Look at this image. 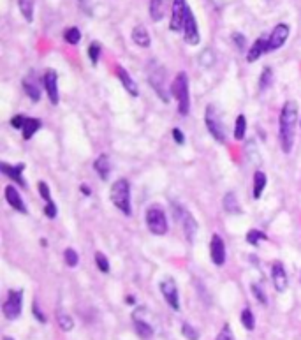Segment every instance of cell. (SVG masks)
Returning <instances> with one entry per match:
<instances>
[{"mask_svg":"<svg viewBox=\"0 0 301 340\" xmlns=\"http://www.w3.org/2000/svg\"><path fill=\"white\" fill-rule=\"evenodd\" d=\"M289 32L291 28L287 23H279V25L272 30L270 37H268V48H270V51H275V49L282 48L287 42V39H289Z\"/></svg>","mask_w":301,"mask_h":340,"instance_id":"obj_11","label":"cell"},{"mask_svg":"<svg viewBox=\"0 0 301 340\" xmlns=\"http://www.w3.org/2000/svg\"><path fill=\"white\" fill-rule=\"evenodd\" d=\"M245 134H247V118L245 115H238L236 116V122H234V139L242 141V139H245Z\"/></svg>","mask_w":301,"mask_h":340,"instance_id":"obj_28","label":"cell"},{"mask_svg":"<svg viewBox=\"0 0 301 340\" xmlns=\"http://www.w3.org/2000/svg\"><path fill=\"white\" fill-rule=\"evenodd\" d=\"M95 265H97V268H99L102 273H108L109 272V261H108V258H106V256L102 254V252H99V251L95 252Z\"/></svg>","mask_w":301,"mask_h":340,"instance_id":"obj_36","label":"cell"},{"mask_svg":"<svg viewBox=\"0 0 301 340\" xmlns=\"http://www.w3.org/2000/svg\"><path fill=\"white\" fill-rule=\"evenodd\" d=\"M42 83H44L46 94H48V99L53 106L58 104L60 97H58V76H56L55 71H48L42 78Z\"/></svg>","mask_w":301,"mask_h":340,"instance_id":"obj_13","label":"cell"},{"mask_svg":"<svg viewBox=\"0 0 301 340\" xmlns=\"http://www.w3.org/2000/svg\"><path fill=\"white\" fill-rule=\"evenodd\" d=\"M23 123H25V116H21V115H16L11 118V125L14 129H23Z\"/></svg>","mask_w":301,"mask_h":340,"instance_id":"obj_44","label":"cell"},{"mask_svg":"<svg viewBox=\"0 0 301 340\" xmlns=\"http://www.w3.org/2000/svg\"><path fill=\"white\" fill-rule=\"evenodd\" d=\"M63 39H65L67 44H78L81 41V32H79L78 26H69L63 32Z\"/></svg>","mask_w":301,"mask_h":340,"instance_id":"obj_29","label":"cell"},{"mask_svg":"<svg viewBox=\"0 0 301 340\" xmlns=\"http://www.w3.org/2000/svg\"><path fill=\"white\" fill-rule=\"evenodd\" d=\"M264 240H268V236L264 235L263 231H259V229H250V231L247 233V242L254 247H257L261 242H264Z\"/></svg>","mask_w":301,"mask_h":340,"instance_id":"obj_32","label":"cell"},{"mask_svg":"<svg viewBox=\"0 0 301 340\" xmlns=\"http://www.w3.org/2000/svg\"><path fill=\"white\" fill-rule=\"evenodd\" d=\"M56 321H58L60 330H63V332H71V330L74 328V319H72L69 314L60 312V314L56 316Z\"/></svg>","mask_w":301,"mask_h":340,"instance_id":"obj_31","label":"cell"},{"mask_svg":"<svg viewBox=\"0 0 301 340\" xmlns=\"http://www.w3.org/2000/svg\"><path fill=\"white\" fill-rule=\"evenodd\" d=\"M266 185H268L266 175H264L263 171H256V173H254V192H252L254 199H259L261 198V194H263V191H264V187H266Z\"/></svg>","mask_w":301,"mask_h":340,"instance_id":"obj_24","label":"cell"},{"mask_svg":"<svg viewBox=\"0 0 301 340\" xmlns=\"http://www.w3.org/2000/svg\"><path fill=\"white\" fill-rule=\"evenodd\" d=\"M23 169H25V164H23V162L21 164H16V166H11V164H7V162H0V171L4 173L5 176H9V178L16 180L21 187H25V180H23V176H21Z\"/></svg>","mask_w":301,"mask_h":340,"instance_id":"obj_18","label":"cell"},{"mask_svg":"<svg viewBox=\"0 0 301 340\" xmlns=\"http://www.w3.org/2000/svg\"><path fill=\"white\" fill-rule=\"evenodd\" d=\"M171 95L178 101V113L180 115H189L190 111V95H189V76L187 72H178L176 78L171 81Z\"/></svg>","mask_w":301,"mask_h":340,"instance_id":"obj_2","label":"cell"},{"mask_svg":"<svg viewBox=\"0 0 301 340\" xmlns=\"http://www.w3.org/2000/svg\"><path fill=\"white\" fill-rule=\"evenodd\" d=\"M109 198H111L113 205L123 213V215H132V206H130V183L129 180L120 178L113 183L111 191H109Z\"/></svg>","mask_w":301,"mask_h":340,"instance_id":"obj_3","label":"cell"},{"mask_svg":"<svg viewBox=\"0 0 301 340\" xmlns=\"http://www.w3.org/2000/svg\"><path fill=\"white\" fill-rule=\"evenodd\" d=\"M264 53H270V48H268V37H259L254 41V44L250 46L249 53H247V62L249 64H254L256 60H259Z\"/></svg>","mask_w":301,"mask_h":340,"instance_id":"obj_17","label":"cell"},{"mask_svg":"<svg viewBox=\"0 0 301 340\" xmlns=\"http://www.w3.org/2000/svg\"><path fill=\"white\" fill-rule=\"evenodd\" d=\"M132 41L134 44H138L139 48H148L152 44V39H150L148 30L145 25H136L132 28Z\"/></svg>","mask_w":301,"mask_h":340,"instance_id":"obj_20","label":"cell"},{"mask_svg":"<svg viewBox=\"0 0 301 340\" xmlns=\"http://www.w3.org/2000/svg\"><path fill=\"white\" fill-rule=\"evenodd\" d=\"M296 127H298V104L294 101H287L282 106L279 118V139L284 153L293 152Z\"/></svg>","mask_w":301,"mask_h":340,"instance_id":"obj_1","label":"cell"},{"mask_svg":"<svg viewBox=\"0 0 301 340\" xmlns=\"http://www.w3.org/2000/svg\"><path fill=\"white\" fill-rule=\"evenodd\" d=\"M93 169H95V173L102 180H108L109 173H111V162H109L108 155H99L95 159V162H93Z\"/></svg>","mask_w":301,"mask_h":340,"instance_id":"obj_21","label":"cell"},{"mask_svg":"<svg viewBox=\"0 0 301 340\" xmlns=\"http://www.w3.org/2000/svg\"><path fill=\"white\" fill-rule=\"evenodd\" d=\"M150 7V18L153 21H160L164 18V0H150L148 2Z\"/></svg>","mask_w":301,"mask_h":340,"instance_id":"obj_26","label":"cell"},{"mask_svg":"<svg viewBox=\"0 0 301 340\" xmlns=\"http://www.w3.org/2000/svg\"><path fill=\"white\" fill-rule=\"evenodd\" d=\"M183 37H185L187 44H190V46L199 44V41H201L199 26H197V21H196V18H194V12L190 7H189V11H187L185 21H183Z\"/></svg>","mask_w":301,"mask_h":340,"instance_id":"obj_9","label":"cell"},{"mask_svg":"<svg viewBox=\"0 0 301 340\" xmlns=\"http://www.w3.org/2000/svg\"><path fill=\"white\" fill-rule=\"evenodd\" d=\"M250 289H252L254 296H256V298L259 300V302L263 303V305H266V303H268V298H266V296H264L263 289H261V288H259V286H257V284H252V286H250Z\"/></svg>","mask_w":301,"mask_h":340,"instance_id":"obj_42","label":"cell"},{"mask_svg":"<svg viewBox=\"0 0 301 340\" xmlns=\"http://www.w3.org/2000/svg\"><path fill=\"white\" fill-rule=\"evenodd\" d=\"M240 319H242V325L245 326L249 332H252V330L256 328V319H254V314H252V311H250V309H243Z\"/></svg>","mask_w":301,"mask_h":340,"instance_id":"obj_33","label":"cell"},{"mask_svg":"<svg viewBox=\"0 0 301 340\" xmlns=\"http://www.w3.org/2000/svg\"><path fill=\"white\" fill-rule=\"evenodd\" d=\"M233 41H234V44H236V48H238L240 51H243V49H245L247 39H245V35H243V34H240V32H234Z\"/></svg>","mask_w":301,"mask_h":340,"instance_id":"obj_41","label":"cell"},{"mask_svg":"<svg viewBox=\"0 0 301 340\" xmlns=\"http://www.w3.org/2000/svg\"><path fill=\"white\" fill-rule=\"evenodd\" d=\"M18 7L21 16L28 23L33 21V11H35V0H18Z\"/></svg>","mask_w":301,"mask_h":340,"instance_id":"obj_25","label":"cell"},{"mask_svg":"<svg viewBox=\"0 0 301 340\" xmlns=\"http://www.w3.org/2000/svg\"><path fill=\"white\" fill-rule=\"evenodd\" d=\"M116 76H118V79H120V83H122V86L127 90V94L132 95V97H138V95H139L138 83L134 81L132 76H130L129 72H127L125 69L122 67V65H118V67H116Z\"/></svg>","mask_w":301,"mask_h":340,"instance_id":"obj_16","label":"cell"},{"mask_svg":"<svg viewBox=\"0 0 301 340\" xmlns=\"http://www.w3.org/2000/svg\"><path fill=\"white\" fill-rule=\"evenodd\" d=\"M37 189H39V194H41V198L44 199L46 203H51V194H49V187L46 182H39L37 183Z\"/></svg>","mask_w":301,"mask_h":340,"instance_id":"obj_39","label":"cell"},{"mask_svg":"<svg viewBox=\"0 0 301 340\" xmlns=\"http://www.w3.org/2000/svg\"><path fill=\"white\" fill-rule=\"evenodd\" d=\"M63 259H65V265L71 266V268H74V266H78V254H76L74 249H65V252H63Z\"/></svg>","mask_w":301,"mask_h":340,"instance_id":"obj_37","label":"cell"},{"mask_svg":"<svg viewBox=\"0 0 301 340\" xmlns=\"http://www.w3.org/2000/svg\"><path fill=\"white\" fill-rule=\"evenodd\" d=\"M160 293H162L164 300L173 311H180V295H178V288H176V282L173 279H164L160 282Z\"/></svg>","mask_w":301,"mask_h":340,"instance_id":"obj_10","label":"cell"},{"mask_svg":"<svg viewBox=\"0 0 301 340\" xmlns=\"http://www.w3.org/2000/svg\"><path fill=\"white\" fill-rule=\"evenodd\" d=\"M210 258H212L213 265L222 266L226 263V245L220 235H213L212 242H210Z\"/></svg>","mask_w":301,"mask_h":340,"instance_id":"obj_12","label":"cell"},{"mask_svg":"<svg viewBox=\"0 0 301 340\" xmlns=\"http://www.w3.org/2000/svg\"><path fill=\"white\" fill-rule=\"evenodd\" d=\"M146 226H148L150 233L155 236H164L167 233V219L164 210L159 205H153L146 210Z\"/></svg>","mask_w":301,"mask_h":340,"instance_id":"obj_4","label":"cell"},{"mask_svg":"<svg viewBox=\"0 0 301 340\" xmlns=\"http://www.w3.org/2000/svg\"><path fill=\"white\" fill-rule=\"evenodd\" d=\"M205 122H206V129H208V132L212 134V138L219 143H226V139H227L226 127H224V123H222V120H220L219 113H217V109L213 108L212 104L206 106Z\"/></svg>","mask_w":301,"mask_h":340,"instance_id":"obj_6","label":"cell"},{"mask_svg":"<svg viewBox=\"0 0 301 340\" xmlns=\"http://www.w3.org/2000/svg\"><path fill=\"white\" fill-rule=\"evenodd\" d=\"M217 340H236V339H234V333H233V330H231L229 325H226L222 330H220Z\"/></svg>","mask_w":301,"mask_h":340,"instance_id":"obj_40","label":"cell"},{"mask_svg":"<svg viewBox=\"0 0 301 340\" xmlns=\"http://www.w3.org/2000/svg\"><path fill=\"white\" fill-rule=\"evenodd\" d=\"M173 138H175V141L178 143V145L185 143V136H183V132L180 131V129H173Z\"/></svg>","mask_w":301,"mask_h":340,"instance_id":"obj_46","label":"cell"},{"mask_svg":"<svg viewBox=\"0 0 301 340\" xmlns=\"http://www.w3.org/2000/svg\"><path fill=\"white\" fill-rule=\"evenodd\" d=\"M21 307H23V291L21 289H12V291H9L7 298H5L4 305H2V312H4V316L7 319H16L19 318V314H21Z\"/></svg>","mask_w":301,"mask_h":340,"instance_id":"obj_7","label":"cell"},{"mask_svg":"<svg viewBox=\"0 0 301 340\" xmlns=\"http://www.w3.org/2000/svg\"><path fill=\"white\" fill-rule=\"evenodd\" d=\"M23 88H25V92L28 94V97L32 99L33 102H37L39 99H41V90L35 86V83H33V81L25 79V81H23Z\"/></svg>","mask_w":301,"mask_h":340,"instance_id":"obj_30","label":"cell"},{"mask_svg":"<svg viewBox=\"0 0 301 340\" xmlns=\"http://www.w3.org/2000/svg\"><path fill=\"white\" fill-rule=\"evenodd\" d=\"M88 56H90V62H92V65H97V62H99V56H100V44H99V42L93 41L92 44L88 46Z\"/></svg>","mask_w":301,"mask_h":340,"instance_id":"obj_38","label":"cell"},{"mask_svg":"<svg viewBox=\"0 0 301 340\" xmlns=\"http://www.w3.org/2000/svg\"><path fill=\"white\" fill-rule=\"evenodd\" d=\"M44 213H46V217L48 219H55L56 217V213H58V210H56V205L55 203H46L44 206Z\"/></svg>","mask_w":301,"mask_h":340,"instance_id":"obj_43","label":"cell"},{"mask_svg":"<svg viewBox=\"0 0 301 340\" xmlns=\"http://www.w3.org/2000/svg\"><path fill=\"white\" fill-rule=\"evenodd\" d=\"M222 205H224V210H226L227 213H242V206H240L238 199H236V194L234 192H227L226 196H224L222 199Z\"/></svg>","mask_w":301,"mask_h":340,"instance_id":"obj_23","label":"cell"},{"mask_svg":"<svg viewBox=\"0 0 301 340\" xmlns=\"http://www.w3.org/2000/svg\"><path fill=\"white\" fill-rule=\"evenodd\" d=\"M32 312H33V316H35V318H37V321H39V323H46V316L42 314L41 311H39V307H37V303H35V302H33Z\"/></svg>","mask_w":301,"mask_h":340,"instance_id":"obj_45","label":"cell"},{"mask_svg":"<svg viewBox=\"0 0 301 340\" xmlns=\"http://www.w3.org/2000/svg\"><path fill=\"white\" fill-rule=\"evenodd\" d=\"M79 191H81L85 196H90V187H88V185H79Z\"/></svg>","mask_w":301,"mask_h":340,"instance_id":"obj_47","label":"cell"},{"mask_svg":"<svg viewBox=\"0 0 301 340\" xmlns=\"http://www.w3.org/2000/svg\"><path fill=\"white\" fill-rule=\"evenodd\" d=\"M4 340H12L11 337H4Z\"/></svg>","mask_w":301,"mask_h":340,"instance_id":"obj_48","label":"cell"},{"mask_svg":"<svg viewBox=\"0 0 301 340\" xmlns=\"http://www.w3.org/2000/svg\"><path fill=\"white\" fill-rule=\"evenodd\" d=\"M187 11H189L187 0H173L171 21H169V28L173 32H183V21H185Z\"/></svg>","mask_w":301,"mask_h":340,"instance_id":"obj_8","label":"cell"},{"mask_svg":"<svg viewBox=\"0 0 301 340\" xmlns=\"http://www.w3.org/2000/svg\"><path fill=\"white\" fill-rule=\"evenodd\" d=\"M178 213H180V219H182V228H183V231H185V235H187V240H189V242H192L194 235H196V231H197L196 219H194L192 215H190V213L183 208V206H178Z\"/></svg>","mask_w":301,"mask_h":340,"instance_id":"obj_15","label":"cell"},{"mask_svg":"<svg viewBox=\"0 0 301 340\" xmlns=\"http://www.w3.org/2000/svg\"><path fill=\"white\" fill-rule=\"evenodd\" d=\"M148 79H150V85H152L153 90L157 92V95H159L164 102L169 101L167 95H169L171 90L167 88L166 71H164L162 65H159L157 62H152V67H150V71H148Z\"/></svg>","mask_w":301,"mask_h":340,"instance_id":"obj_5","label":"cell"},{"mask_svg":"<svg viewBox=\"0 0 301 340\" xmlns=\"http://www.w3.org/2000/svg\"><path fill=\"white\" fill-rule=\"evenodd\" d=\"M272 281L279 293H284L287 289L289 281H287V272H286V268H284L282 263H273L272 265Z\"/></svg>","mask_w":301,"mask_h":340,"instance_id":"obj_14","label":"cell"},{"mask_svg":"<svg viewBox=\"0 0 301 340\" xmlns=\"http://www.w3.org/2000/svg\"><path fill=\"white\" fill-rule=\"evenodd\" d=\"M182 335L187 340H199V332L192 325H189V323H183L182 325Z\"/></svg>","mask_w":301,"mask_h":340,"instance_id":"obj_35","label":"cell"},{"mask_svg":"<svg viewBox=\"0 0 301 340\" xmlns=\"http://www.w3.org/2000/svg\"><path fill=\"white\" fill-rule=\"evenodd\" d=\"M41 120L39 118H25V123H23V129H21V132H23V139H32V136L35 134V132L41 129Z\"/></svg>","mask_w":301,"mask_h":340,"instance_id":"obj_22","label":"cell"},{"mask_svg":"<svg viewBox=\"0 0 301 340\" xmlns=\"http://www.w3.org/2000/svg\"><path fill=\"white\" fill-rule=\"evenodd\" d=\"M5 199H7L9 205H11L14 210H18L19 213H26L25 203H23L19 192L14 189V185H7V187H5Z\"/></svg>","mask_w":301,"mask_h":340,"instance_id":"obj_19","label":"cell"},{"mask_svg":"<svg viewBox=\"0 0 301 340\" xmlns=\"http://www.w3.org/2000/svg\"><path fill=\"white\" fill-rule=\"evenodd\" d=\"M134 326H136V332H138V335L141 337V339H150V337L153 335L152 325H148V323L143 321V319L134 318Z\"/></svg>","mask_w":301,"mask_h":340,"instance_id":"obj_27","label":"cell"},{"mask_svg":"<svg viewBox=\"0 0 301 340\" xmlns=\"http://www.w3.org/2000/svg\"><path fill=\"white\" fill-rule=\"evenodd\" d=\"M272 81H273V71H272V67H264L263 74H261V79H259V88L264 92L266 88H270V86H272Z\"/></svg>","mask_w":301,"mask_h":340,"instance_id":"obj_34","label":"cell"}]
</instances>
